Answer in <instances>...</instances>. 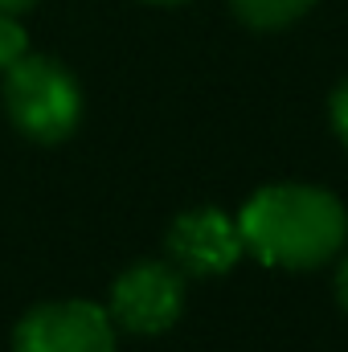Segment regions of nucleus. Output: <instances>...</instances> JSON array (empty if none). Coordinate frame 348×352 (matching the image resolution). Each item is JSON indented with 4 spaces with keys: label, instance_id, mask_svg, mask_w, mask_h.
<instances>
[{
    "label": "nucleus",
    "instance_id": "f257e3e1",
    "mask_svg": "<svg viewBox=\"0 0 348 352\" xmlns=\"http://www.w3.org/2000/svg\"><path fill=\"white\" fill-rule=\"evenodd\" d=\"M242 250H250L259 263L283 270H312L324 266L348 234L345 205L307 184H274L246 201L238 213Z\"/></svg>",
    "mask_w": 348,
    "mask_h": 352
},
{
    "label": "nucleus",
    "instance_id": "f03ea898",
    "mask_svg": "<svg viewBox=\"0 0 348 352\" xmlns=\"http://www.w3.org/2000/svg\"><path fill=\"white\" fill-rule=\"evenodd\" d=\"M4 107L12 123L37 144H62L83 119V94L66 66L54 58H17L4 70Z\"/></svg>",
    "mask_w": 348,
    "mask_h": 352
},
{
    "label": "nucleus",
    "instance_id": "7ed1b4c3",
    "mask_svg": "<svg viewBox=\"0 0 348 352\" xmlns=\"http://www.w3.org/2000/svg\"><path fill=\"white\" fill-rule=\"evenodd\" d=\"M184 274L173 263H135L111 291V324L135 336H160L180 320Z\"/></svg>",
    "mask_w": 348,
    "mask_h": 352
},
{
    "label": "nucleus",
    "instance_id": "20e7f679",
    "mask_svg": "<svg viewBox=\"0 0 348 352\" xmlns=\"http://www.w3.org/2000/svg\"><path fill=\"white\" fill-rule=\"evenodd\" d=\"M12 349L17 352H115V328H111V316L98 303H87V299L41 303V307L25 311V320L17 324Z\"/></svg>",
    "mask_w": 348,
    "mask_h": 352
},
{
    "label": "nucleus",
    "instance_id": "39448f33",
    "mask_svg": "<svg viewBox=\"0 0 348 352\" xmlns=\"http://www.w3.org/2000/svg\"><path fill=\"white\" fill-rule=\"evenodd\" d=\"M242 254V234L238 226L205 205V209H188L168 226V258L180 274H226Z\"/></svg>",
    "mask_w": 348,
    "mask_h": 352
},
{
    "label": "nucleus",
    "instance_id": "423d86ee",
    "mask_svg": "<svg viewBox=\"0 0 348 352\" xmlns=\"http://www.w3.org/2000/svg\"><path fill=\"white\" fill-rule=\"evenodd\" d=\"M316 0H234V12L254 29H283L303 16Z\"/></svg>",
    "mask_w": 348,
    "mask_h": 352
},
{
    "label": "nucleus",
    "instance_id": "0eeeda50",
    "mask_svg": "<svg viewBox=\"0 0 348 352\" xmlns=\"http://www.w3.org/2000/svg\"><path fill=\"white\" fill-rule=\"evenodd\" d=\"M25 50H29L25 29L12 21V12H0V70H8L17 58H25Z\"/></svg>",
    "mask_w": 348,
    "mask_h": 352
},
{
    "label": "nucleus",
    "instance_id": "6e6552de",
    "mask_svg": "<svg viewBox=\"0 0 348 352\" xmlns=\"http://www.w3.org/2000/svg\"><path fill=\"white\" fill-rule=\"evenodd\" d=\"M332 123H336L340 140L348 144V82L336 90V94H332Z\"/></svg>",
    "mask_w": 348,
    "mask_h": 352
},
{
    "label": "nucleus",
    "instance_id": "1a4fd4ad",
    "mask_svg": "<svg viewBox=\"0 0 348 352\" xmlns=\"http://www.w3.org/2000/svg\"><path fill=\"white\" fill-rule=\"evenodd\" d=\"M336 299H340V307L348 311V258L340 263V270H336Z\"/></svg>",
    "mask_w": 348,
    "mask_h": 352
},
{
    "label": "nucleus",
    "instance_id": "9d476101",
    "mask_svg": "<svg viewBox=\"0 0 348 352\" xmlns=\"http://www.w3.org/2000/svg\"><path fill=\"white\" fill-rule=\"evenodd\" d=\"M29 4H37V0H0V12H25Z\"/></svg>",
    "mask_w": 348,
    "mask_h": 352
},
{
    "label": "nucleus",
    "instance_id": "9b49d317",
    "mask_svg": "<svg viewBox=\"0 0 348 352\" xmlns=\"http://www.w3.org/2000/svg\"><path fill=\"white\" fill-rule=\"evenodd\" d=\"M156 4H176V0H156Z\"/></svg>",
    "mask_w": 348,
    "mask_h": 352
}]
</instances>
